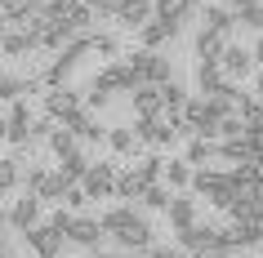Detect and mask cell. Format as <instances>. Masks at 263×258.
I'll return each mask as SVG.
<instances>
[{
	"label": "cell",
	"mask_w": 263,
	"mask_h": 258,
	"mask_svg": "<svg viewBox=\"0 0 263 258\" xmlns=\"http://www.w3.org/2000/svg\"><path fill=\"white\" fill-rule=\"evenodd\" d=\"M94 258H121V254H94Z\"/></svg>",
	"instance_id": "38"
},
{
	"label": "cell",
	"mask_w": 263,
	"mask_h": 258,
	"mask_svg": "<svg viewBox=\"0 0 263 258\" xmlns=\"http://www.w3.org/2000/svg\"><path fill=\"white\" fill-rule=\"evenodd\" d=\"M125 67L134 71V85H161L170 76V63H165V58H156V49H139Z\"/></svg>",
	"instance_id": "5"
},
{
	"label": "cell",
	"mask_w": 263,
	"mask_h": 258,
	"mask_svg": "<svg viewBox=\"0 0 263 258\" xmlns=\"http://www.w3.org/2000/svg\"><path fill=\"white\" fill-rule=\"evenodd\" d=\"M116 89H134V71L125 67V63H107V67L94 76V94H116Z\"/></svg>",
	"instance_id": "10"
},
{
	"label": "cell",
	"mask_w": 263,
	"mask_h": 258,
	"mask_svg": "<svg viewBox=\"0 0 263 258\" xmlns=\"http://www.w3.org/2000/svg\"><path fill=\"white\" fill-rule=\"evenodd\" d=\"M63 236L76 245H98L103 241V227H98V218H85V214H71L67 227H63Z\"/></svg>",
	"instance_id": "12"
},
{
	"label": "cell",
	"mask_w": 263,
	"mask_h": 258,
	"mask_svg": "<svg viewBox=\"0 0 263 258\" xmlns=\"http://www.w3.org/2000/svg\"><path fill=\"white\" fill-rule=\"evenodd\" d=\"M250 58H254V63H263V36H259V45L250 49Z\"/></svg>",
	"instance_id": "34"
},
{
	"label": "cell",
	"mask_w": 263,
	"mask_h": 258,
	"mask_svg": "<svg viewBox=\"0 0 263 258\" xmlns=\"http://www.w3.org/2000/svg\"><path fill=\"white\" fill-rule=\"evenodd\" d=\"M27 245L41 258H58V254H63V231H58L54 223H31V227H27Z\"/></svg>",
	"instance_id": "8"
},
{
	"label": "cell",
	"mask_w": 263,
	"mask_h": 258,
	"mask_svg": "<svg viewBox=\"0 0 263 258\" xmlns=\"http://www.w3.org/2000/svg\"><path fill=\"white\" fill-rule=\"evenodd\" d=\"M228 45V31H201L196 36V58H219Z\"/></svg>",
	"instance_id": "22"
},
{
	"label": "cell",
	"mask_w": 263,
	"mask_h": 258,
	"mask_svg": "<svg viewBox=\"0 0 263 258\" xmlns=\"http://www.w3.org/2000/svg\"><path fill=\"white\" fill-rule=\"evenodd\" d=\"M147 258H192V254H187V249H152Z\"/></svg>",
	"instance_id": "32"
},
{
	"label": "cell",
	"mask_w": 263,
	"mask_h": 258,
	"mask_svg": "<svg viewBox=\"0 0 263 258\" xmlns=\"http://www.w3.org/2000/svg\"><path fill=\"white\" fill-rule=\"evenodd\" d=\"M205 23H201V31H232V23H236V14L232 9H223V5H205Z\"/></svg>",
	"instance_id": "20"
},
{
	"label": "cell",
	"mask_w": 263,
	"mask_h": 258,
	"mask_svg": "<svg viewBox=\"0 0 263 258\" xmlns=\"http://www.w3.org/2000/svg\"><path fill=\"white\" fill-rule=\"evenodd\" d=\"M179 245L187 249V254L228 249V241H223V227H210V223H187V227H179Z\"/></svg>",
	"instance_id": "4"
},
{
	"label": "cell",
	"mask_w": 263,
	"mask_h": 258,
	"mask_svg": "<svg viewBox=\"0 0 263 258\" xmlns=\"http://www.w3.org/2000/svg\"><path fill=\"white\" fill-rule=\"evenodd\" d=\"M259 98H263V76H259Z\"/></svg>",
	"instance_id": "40"
},
{
	"label": "cell",
	"mask_w": 263,
	"mask_h": 258,
	"mask_svg": "<svg viewBox=\"0 0 263 258\" xmlns=\"http://www.w3.org/2000/svg\"><path fill=\"white\" fill-rule=\"evenodd\" d=\"M170 223H174V227H187V223H196V205L187 201V196H170Z\"/></svg>",
	"instance_id": "23"
},
{
	"label": "cell",
	"mask_w": 263,
	"mask_h": 258,
	"mask_svg": "<svg viewBox=\"0 0 263 258\" xmlns=\"http://www.w3.org/2000/svg\"><path fill=\"white\" fill-rule=\"evenodd\" d=\"M71 183L63 174H58V165L54 169H31L27 174V191L36 196V201H63V191H67Z\"/></svg>",
	"instance_id": "7"
},
{
	"label": "cell",
	"mask_w": 263,
	"mask_h": 258,
	"mask_svg": "<svg viewBox=\"0 0 263 258\" xmlns=\"http://www.w3.org/2000/svg\"><path fill=\"white\" fill-rule=\"evenodd\" d=\"M0 31H5V14H0Z\"/></svg>",
	"instance_id": "42"
},
{
	"label": "cell",
	"mask_w": 263,
	"mask_h": 258,
	"mask_svg": "<svg viewBox=\"0 0 263 258\" xmlns=\"http://www.w3.org/2000/svg\"><path fill=\"white\" fill-rule=\"evenodd\" d=\"M45 138H49V147H54L58 156H63V151H71V147H76V134H71L67 125H54V129H49V134H45Z\"/></svg>",
	"instance_id": "25"
},
{
	"label": "cell",
	"mask_w": 263,
	"mask_h": 258,
	"mask_svg": "<svg viewBox=\"0 0 263 258\" xmlns=\"http://www.w3.org/2000/svg\"><path fill=\"white\" fill-rule=\"evenodd\" d=\"M143 205H147V209H165L170 205V191L161 187V183H147V187H143V196H139Z\"/></svg>",
	"instance_id": "27"
},
{
	"label": "cell",
	"mask_w": 263,
	"mask_h": 258,
	"mask_svg": "<svg viewBox=\"0 0 263 258\" xmlns=\"http://www.w3.org/2000/svg\"><path fill=\"white\" fill-rule=\"evenodd\" d=\"M246 5H254V0H232V14H241V9H246Z\"/></svg>",
	"instance_id": "35"
},
{
	"label": "cell",
	"mask_w": 263,
	"mask_h": 258,
	"mask_svg": "<svg viewBox=\"0 0 263 258\" xmlns=\"http://www.w3.org/2000/svg\"><path fill=\"white\" fill-rule=\"evenodd\" d=\"M81 5H89L94 14H111V5H116V0H81Z\"/></svg>",
	"instance_id": "33"
},
{
	"label": "cell",
	"mask_w": 263,
	"mask_h": 258,
	"mask_svg": "<svg viewBox=\"0 0 263 258\" xmlns=\"http://www.w3.org/2000/svg\"><path fill=\"white\" fill-rule=\"evenodd\" d=\"M76 107H81V98L71 94V89H63V85H49V94H45V111H49L54 121H67Z\"/></svg>",
	"instance_id": "14"
},
{
	"label": "cell",
	"mask_w": 263,
	"mask_h": 258,
	"mask_svg": "<svg viewBox=\"0 0 263 258\" xmlns=\"http://www.w3.org/2000/svg\"><path fill=\"white\" fill-rule=\"evenodd\" d=\"M161 107H165V103H161V89H156V85H134V111H139V116H156Z\"/></svg>",
	"instance_id": "18"
},
{
	"label": "cell",
	"mask_w": 263,
	"mask_h": 258,
	"mask_svg": "<svg viewBox=\"0 0 263 258\" xmlns=\"http://www.w3.org/2000/svg\"><path fill=\"white\" fill-rule=\"evenodd\" d=\"M161 165H165L161 156H147L143 165H134V169L116 174V183H111V196H121V201H139L147 183H161Z\"/></svg>",
	"instance_id": "2"
},
{
	"label": "cell",
	"mask_w": 263,
	"mask_h": 258,
	"mask_svg": "<svg viewBox=\"0 0 263 258\" xmlns=\"http://www.w3.org/2000/svg\"><path fill=\"white\" fill-rule=\"evenodd\" d=\"M0 258H9V249H5V241H0Z\"/></svg>",
	"instance_id": "36"
},
{
	"label": "cell",
	"mask_w": 263,
	"mask_h": 258,
	"mask_svg": "<svg viewBox=\"0 0 263 258\" xmlns=\"http://www.w3.org/2000/svg\"><path fill=\"white\" fill-rule=\"evenodd\" d=\"M254 169H259V178H263V161H254Z\"/></svg>",
	"instance_id": "37"
},
{
	"label": "cell",
	"mask_w": 263,
	"mask_h": 258,
	"mask_svg": "<svg viewBox=\"0 0 263 258\" xmlns=\"http://www.w3.org/2000/svg\"><path fill=\"white\" fill-rule=\"evenodd\" d=\"M85 169H89V156H85L81 147H71V151H63V156H58V174L67 178V183H76Z\"/></svg>",
	"instance_id": "17"
},
{
	"label": "cell",
	"mask_w": 263,
	"mask_h": 258,
	"mask_svg": "<svg viewBox=\"0 0 263 258\" xmlns=\"http://www.w3.org/2000/svg\"><path fill=\"white\" fill-rule=\"evenodd\" d=\"M5 218H9V223H14L18 231H27L31 223H41V201H36V196H31V191H27L23 201H14V209H9V214H5Z\"/></svg>",
	"instance_id": "16"
},
{
	"label": "cell",
	"mask_w": 263,
	"mask_h": 258,
	"mask_svg": "<svg viewBox=\"0 0 263 258\" xmlns=\"http://www.w3.org/2000/svg\"><path fill=\"white\" fill-rule=\"evenodd\" d=\"M98 227H103V236H116V241L129 245V249H147V245H152V227H147V218H139L129 205L107 209V214L98 218Z\"/></svg>",
	"instance_id": "1"
},
{
	"label": "cell",
	"mask_w": 263,
	"mask_h": 258,
	"mask_svg": "<svg viewBox=\"0 0 263 258\" xmlns=\"http://www.w3.org/2000/svg\"><path fill=\"white\" fill-rule=\"evenodd\" d=\"M219 67H223V76H228V81H241V76L254 67V58H250V49H241V45H223Z\"/></svg>",
	"instance_id": "13"
},
{
	"label": "cell",
	"mask_w": 263,
	"mask_h": 258,
	"mask_svg": "<svg viewBox=\"0 0 263 258\" xmlns=\"http://www.w3.org/2000/svg\"><path fill=\"white\" fill-rule=\"evenodd\" d=\"M161 174H170V187H187L192 165H187V161H170V165H161Z\"/></svg>",
	"instance_id": "26"
},
{
	"label": "cell",
	"mask_w": 263,
	"mask_h": 258,
	"mask_svg": "<svg viewBox=\"0 0 263 258\" xmlns=\"http://www.w3.org/2000/svg\"><path fill=\"white\" fill-rule=\"evenodd\" d=\"M156 89H161V103H165V107H183V98H187V94H183V85H179V81H170V76L156 85Z\"/></svg>",
	"instance_id": "28"
},
{
	"label": "cell",
	"mask_w": 263,
	"mask_h": 258,
	"mask_svg": "<svg viewBox=\"0 0 263 258\" xmlns=\"http://www.w3.org/2000/svg\"><path fill=\"white\" fill-rule=\"evenodd\" d=\"M0 138H5V116H0Z\"/></svg>",
	"instance_id": "39"
},
{
	"label": "cell",
	"mask_w": 263,
	"mask_h": 258,
	"mask_svg": "<svg viewBox=\"0 0 263 258\" xmlns=\"http://www.w3.org/2000/svg\"><path fill=\"white\" fill-rule=\"evenodd\" d=\"M134 143H139V138L129 134V129H111V134H107V147L121 151V156H129V151H134Z\"/></svg>",
	"instance_id": "29"
},
{
	"label": "cell",
	"mask_w": 263,
	"mask_h": 258,
	"mask_svg": "<svg viewBox=\"0 0 263 258\" xmlns=\"http://www.w3.org/2000/svg\"><path fill=\"white\" fill-rule=\"evenodd\" d=\"M5 138L18 143V147H27V143H31V111H27L23 98H14V107H9V116H5Z\"/></svg>",
	"instance_id": "9"
},
{
	"label": "cell",
	"mask_w": 263,
	"mask_h": 258,
	"mask_svg": "<svg viewBox=\"0 0 263 258\" xmlns=\"http://www.w3.org/2000/svg\"><path fill=\"white\" fill-rule=\"evenodd\" d=\"M152 14L170 18V23H183V18L192 14V0H152Z\"/></svg>",
	"instance_id": "21"
},
{
	"label": "cell",
	"mask_w": 263,
	"mask_h": 258,
	"mask_svg": "<svg viewBox=\"0 0 263 258\" xmlns=\"http://www.w3.org/2000/svg\"><path fill=\"white\" fill-rule=\"evenodd\" d=\"M179 27H183V23H170V18H147V23L139 27V41H143V49H156V45L174 41Z\"/></svg>",
	"instance_id": "11"
},
{
	"label": "cell",
	"mask_w": 263,
	"mask_h": 258,
	"mask_svg": "<svg viewBox=\"0 0 263 258\" xmlns=\"http://www.w3.org/2000/svg\"><path fill=\"white\" fill-rule=\"evenodd\" d=\"M111 14L121 18L125 27H143V23L152 18V0H116V5H111Z\"/></svg>",
	"instance_id": "15"
},
{
	"label": "cell",
	"mask_w": 263,
	"mask_h": 258,
	"mask_svg": "<svg viewBox=\"0 0 263 258\" xmlns=\"http://www.w3.org/2000/svg\"><path fill=\"white\" fill-rule=\"evenodd\" d=\"M0 223H5V205H0Z\"/></svg>",
	"instance_id": "41"
},
{
	"label": "cell",
	"mask_w": 263,
	"mask_h": 258,
	"mask_svg": "<svg viewBox=\"0 0 263 258\" xmlns=\"http://www.w3.org/2000/svg\"><path fill=\"white\" fill-rule=\"evenodd\" d=\"M111 183H116V169L103 161H89V169H85L81 178H76V187L85 191V201H103V196H111Z\"/></svg>",
	"instance_id": "6"
},
{
	"label": "cell",
	"mask_w": 263,
	"mask_h": 258,
	"mask_svg": "<svg viewBox=\"0 0 263 258\" xmlns=\"http://www.w3.org/2000/svg\"><path fill=\"white\" fill-rule=\"evenodd\" d=\"M236 18H241V23H246V27L263 31V5H259V0H254V5H246V9H241V14H236Z\"/></svg>",
	"instance_id": "31"
},
{
	"label": "cell",
	"mask_w": 263,
	"mask_h": 258,
	"mask_svg": "<svg viewBox=\"0 0 263 258\" xmlns=\"http://www.w3.org/2000/svg\"><path fill=\"white\" fill-rule=\"evenodd\" d=\"M58 125H67V129H71L76 138H103V129L94 125V116H89L85 107H76V111L67 116V121H58Z\"/></svg>",
	"instance_id": "19"
},
{
	"label": "cell",
	"mask_w": 263,
	"mask_h": 258,
	"mask_svg": "<svg viewBox=\"0 0 263 258\" xmlns=\"http://www.w3.org/2000/svg\"><path fill=\"white\" fill-rule=\"evenodd\" d=\"M18 183V161H9V156H0V191H9Z\"/></svg>",
	"instance_id": "30"
},
{
	"label": "cell",
	"mask_w": 263,
	"mask_h": 258,
	"mask_svg": "<svg viewBox=\"0 0 263 258\" xmlns=\"http://www.w3.org/2000/svg\"><path fill=\"white\" fill-rule=\"evenodd\" d=\"M187 187H192L196 196H205V201L214 205V209H228V205H232V178H228V174H210V169H192Z\"/></svg>",
	"instance_id": "3"
},
{
	"label": "cell",
	"mask_w": 263,
	"mask_h": 258,
	"mask_svg": "<svg viewBox=\"0 0 263 258\" xmlns=\"http://www.w3.org/2000/svg\"><path fill=\"white\" fill-rule=\"evenodd\" d=\"M0 49L5 54H27V49H36V41L27 31H9V36H0Z\"/></svg>",
	"instance_id": "24"
}]
</instances>
